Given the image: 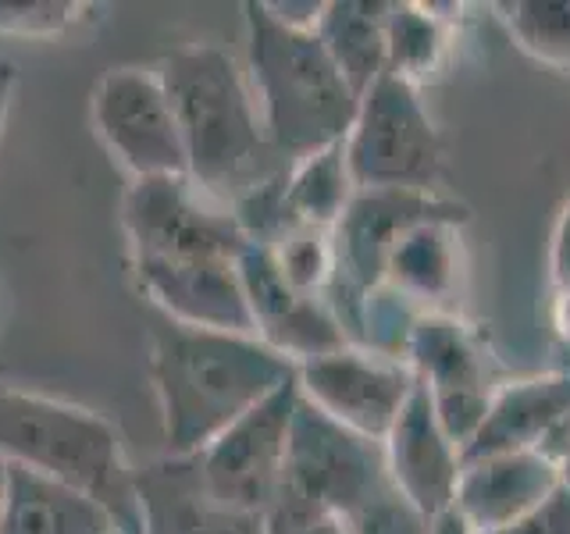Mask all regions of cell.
<instances>
[{"label": "cell", "instance_id": "6da1fadb", "mask_svg": "<svg viewBox=\"0 0 570 534\" xmlns=\"http://www.w3.org/2000/svg\"><path fill=\"white\" fill-rule=\"evenodd\" d=\"M150 378L171 456H196L257 403L296 382V364L257 335L160 325Z\"/></svg>", "mask_w": 570, "mask_h": 534}, {"label": "cell", "instance_id": "7a4b0ae2", "mask_svg": "<svg viewBox=\"0 0 570 534\" xmlns=\"http://www.w3.org/2000/svg\"><path fill=\"white\" fill-rule=\"evenodd\" d=\"M186 142L189 182L214 204L236 210L249 192L289 168L264 136L246 71L214 43H189L157 65Z\"/></svg>", "mask_w": 570, "mask_h": 534}, {"label": "cell", "instance_id": "3957f363", "mask_svg": "<svg viewBox=\"0 0 570 534\" xmlns=\"http://www.w3.org/2000/svg\"><path fill=\"white\" fill-rule=\"evenodd\" d=\"M243 11L249 53L246 79L272 150L285 165H296L317 150L346 142L361 97L335 68L317 32L282 22L264 0H249Z\"/></svg>", "mask_w": 570, "mask_h": 534}, {"label": "cell", "instance_id": "277c9868", "mask_svg": "<svg viewBox=\"0 0 570 534\" xmlns=\"http://www.w3.org/2000/svg\"><path fill=\"white\" fill-rule=\"evenodd\" d=\"M0 463L86 492L121 534H142L136 467L115 424L94 409L0 382Z\"/></svg>", "mask_w": 570, "mask_h": 534}, {"label": "cell", "instance_id": "5b68a950", "mask_svg": "<svg viewBox=\"0 0 570 534\" xmlns=\"http://www.w3.org/2000/svg\"><path fill=\"white\" fill-rule=\"evenodd\" d=\"M356 189L435 192L442 178V136L428 118L421 89L396 76H379L356 103L343 142Z\"/></svg>", "mask_w": 570, "mask_h": 534}, {"label": "cell", "instance_id": "8992f818", "mask_svg": "<svg viewBox=\"0 0 570 534\" xmlns=\"http://www.w3.org/2000/svg\"><path fill=\"white\" fill-rule=\"evenodd\" d=\"M132 267L139 264H189V260H239L249 246L243 225L228 207L214 204L189 178H142L121 204Z\"/></svg>", "mask_w": 570, "mask_h": 534}, {"label": "cell", "instance_id": "52a82bcc", "mask_svg": "<svg viewBox=\"0 0 570 534\" xmlns=\"http://www.w3.org/2000/svg\"><path fill=\"white\" fill-rule=\"evenodd\" d=\"M282 485L346 524L392 492L382 442L346 432L303 396L296 399Z\"/></svg>", "mask_w": 570, "mask_h": 534}, {"label": "cell", "instance_id": "ba28073f", "mask_svg": "<svg viewBox=\"0 0 570 534\" xmlns=\"http://www.w3.org/2000/svg\"><path fill=\"white\" fill-rule=\"evenodd\" d=\"M97 136L118 165L142 178H189L186 142L157 68H111L89 100Z\"/></svg>", "mask_w": 570, "mask_h": 534}, {"label": "cell", "instance_id": "9c48e42d", "mask_svg": "<svg viewBox=\"0 0 570 534\" xmlns=\"http://www.w3.org/2000/svg\"><path fill=\"white\" fill-rule=\"evenodd\" d=\"M406 367L424 385L435 417L460 449L471 442L495 396L492 356L456 314H424L406 338Z\"/></svg>", "mask_w": 570, "mask_h": 534}, {"label": "cell", "instance_id": "30bf717a", "mask_svg": "<svg viewBox=\"0 0 570 534\" xmlns=\"http://www.w3.org/2000/svg\"><path fill=\"white\" fill-rule=\"evenodd\" d=\"M296 399L299 385H282L275 396L257 403L228 432L214 438L204 453H196L207 488L225 506L257 516L272 506L285 477V459H289Z\"/></svg>", "mask_w": 570, "mask_h": 534}, {"label": "cell", "instance_id": "8fae6325", "mask_svg": "<svg viewBox=\"0 0 570 534\" xmlns=\"http://www.w3.org/2000/svg\"><path fill=\"white\" fill-rule=\"evenodd\" d=\"M414 370L403 360L343 346L296 367L299 396L346 432L385 442L406 396L414 392Z\"/></svg>", "mask_w": 570, "mask_h": 534}, {"label": "cell", "instance_id": "7c38bea8", "mask_svg": "<svg viewBox=\"0 0 570 534\" xmlns=\"http://www.w3.org/2000/svg\"><path fill=\"white\" fill-rule=\"evenodd\" d=\"M382 456L392 488L421 521L435 524L439 516L453 510L456 481L463 471L460 445L445 435L421 382H414V392L406 396L396 424L385 435Z\"/></svg>", "mask_w": 570, "mask_h": 534}, {"label": "cell", "instance_id": "4fadbf2b", "mask_svg": "<svg viewBox=\"0 0 570 534\" xmlns=\"http://www.w3.org/2000/svg\"><path fill=\"white\" fill-rule=\"evenodd\" d=\"M239 278L246 289L249 314H254L257 338L272 346L275 353L289 356L296 367L350 346L328 307V299L296 293L293 285L278 275L267 246L249 243L243 249Z\"/></svg>", "mask_w": 570, "mask_h": 534}, {"label": "cell", "instance_id": "5bb4252c", "mask_svg": "<svg viewBox=\"0 0 570 534\" xmlns=\"http://www.w3.org/2000/svg\"><path fill=\"white\" fill-rule=\"evenodd\" d=\"M570 442V370H549L517 378L495 388L471 442L460 449V459H485L499 453H546L563 456Z\"/></svg>", "mask_w": 570, "mask_h": 534}, {"label": "cell", "instance_id": "9a60e30c", "mask_svg": "<svg viewBox=\"0 0 570 534\" xmlns=\"http://www.w3.org/2000/svg\"><path fill=\"white\" fill-rule=\"evenodd\" d=\"M142 534H267L264 516L225 506L207 488L196 456H165L136 467Z\"/></svg>", "mask_w": 570, "mask_h": 534}, {"label": "cell", "instance_id": "2e32d148", "mask_svg": "<svg viewBox=\"0 0 570 534\" xmlns=\"http://www.w3.org/2000/svg\"><path fill=\"white\" fill-rule=\"evenodd\" d=\"M139 289L175 325L257 335L249 314L239 260H189V264H139L132 267Z\"/></svg>", "mask_w": 570, "mask_h": 534}, {"label": "cell", "instance_id": "e0dca14e", "mask_svg": "<svg viewBox=\"0 0 570 534\" xmlns=\"http://www.w3.org/2000/svg\"><path fill=\"white\" fill-rule=\"evenodd\" d=\"M560 488V463L546 453H499L463 463L453 510L471 534H492L521 521Z\"/></svg>", "mask_w": 570, "mask_h": 534}, {"label": "cell", "instance_id": "ac0fdd59", "mask_svg": "<svg viewBox=\"0 0 570 534\" xmlns=\"http://www.w3.org/2000/svg\"><path fill=\"white\" fill-rule=\"evenodd\" d=\"M460 218H432L406 228L389 249L382 285L406 299L417 314H453L463 285Z\"/></svg>", "mask_w": 570, "mask_h": 534}, {"label": "cell", "instance_id": "d6986e66", "mask_svg": "<svg viewBox=\"0 0 570 534\" xmlns=\"http://www.w3.org/2000/svg\"><path fill=\"white\" fill-rule=\"evenodd\" d=\"M0 534H121L97 498L0 463Z\"/></svg>", "mask_w": 570, "mask_h": 534}, {"label": "cell", "instance_id": "ffe728a7", "mask_svg": "<svg viewBox=\"0 0 570 534\" xmlns=\"http://www.w3.org/2000/svg\"><path fill=\"white\" fill-rule=\"evenodd\" d=\"M439 4H414V0H389L385 11V43L389 61L385 71L410 86H424L439 79L445 65L453 61L460 8L453 4L450 14Z\"/></svg>", "mask_w": 570, "mask_h": 534}, {"label": "cell", "instance_id": "44dd1931", "mask_svg": "<svg viewBox=\"0 0 570 534\" xmlns=\"http://www.w3.org/2000/svg\"><path fill=\"white\" fill-rule=\"evenodd\" d=\"M385 11L389 0H332V4H321L314 22L317 40L325 43L356 97H364L374 79L385 76Z\"/></svg>", "mask_w": 570, "mask_h": 534}, {"label": "cell", "instance_id": "7402d4cb", "mask_svg": "<svg viewBox=\"0 0 570 534\" xmlns=\"http://www.w3.org/2000/svg\"><path fill=\"white\" fill-rule=\"evenodd\" d=\"M353 178L346 168L343 142L296 160L282 182V236L293 228L332 231L353 200Z\"/></svg>", "mask_w": 570, "mask_h": 534}, {"label": "cell", "instance_id": "603a6c76", "mask_svg": "<svg viewBox=\"0 0 570 534\" xmlns=\"http://www.w3.org/2000/svg\"><path fill=\"white\" fill-rule=\"evenodd\" d=\"M492 11L528 58L570 71V0H503Z\"/></svg>", "mask_w": 570, "mask_h": 534}, {"label": "cell", "instance_id": "cb8c5ba5", "mask_svg": "<svg viewBox=\"0 0 570 534\" xmlns=\"http://www.w3.org/2000/svg\"><path fill=\"white\" fill-rule=\"evenodd\" d=\"M278 275L303 296H325L335 278V246L332 231L317 228H293L267 243Z\"/></svg>", "mask_w": 570, "mask_h": 534}, {"label": "cell", "instance_id": "d4e9b609", "mask_svg": "<svg viewBox=\"0 0 570 534\" xmlns=\"http://www.w3.org/2000/svg\"><path fill=\"white\" fill-rule=\"evenodd\" d=\"M71 0H0V36H58L82 18Z\"/></svg>", "mask_w": 570, "mask_h": 534}, {"label": "cell", "instance_id": "484cf974", "mask_svg": "<svg viewBox=\"0 0 570 534\" xmlns=\"http://www.w3.org/2000/svg\"><path fill=\"white\" fill-rule=\"evenodd\" d=\"M492 534H570V488L560 485L552 495H546L531 513Z\"/></svg>", "mask_w": 570, "mask_h": 534}, {"label": "cell", "instance_id": "4316f807", "mask_svg": "<svg viewBox=\"0 0 570 534\" xmlns=\"http://www.w3.org/2000/svg\"><path fill=\"white\" fill-rule=\"evenodd\" d=\"M549 285H552V299H570V196L557 214V225H552Z\"/></svg>", "mask_w": 570, "mask_h": 534}, {"label": "cell", "instance_id": "83f0119b", "mask_svg": "<svg viewBox=\"0 0 570 534\" xmlns=\"http://www.w3.org/2000/svg\"><path fill=\"white\" fill-rule=\"evenodd\" d=\"M428 534H471V531L460 524L456 513H445V516H439V521L432 524V531H428Z\"/></svg>", "mask_w": 570, "mask_h": 534}, {"label": "cell", "instance_id": "f1b7e54d", "mask_svg": "<svg viewBox=\"0 0 570 534\" xmlns=\"http://www.w3.org/2000/svg\"><path fill=\"white\" fill-rule=\"evenodd\" d=\"M560 485L570 488V442H567V449H563V456H560Z\"/></svg>", "mask_w": 570, "mask_h": 534}]
</instances>
